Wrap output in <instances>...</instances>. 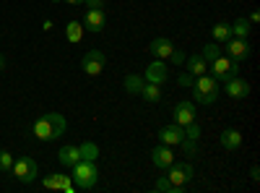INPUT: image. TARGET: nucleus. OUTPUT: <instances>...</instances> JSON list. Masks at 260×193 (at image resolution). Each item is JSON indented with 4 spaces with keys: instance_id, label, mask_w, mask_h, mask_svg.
Returning <instances> with one entry per match:
<instances>
[{
    "instance_id": "39448f33",
    "label": "nucleus",
    "mask_w": 260,
    "mask_h": 193,
    "mask_svg": "<svg viewBox=\"0 0 260 193\" xmlns=\"http://www.w3.org/2000/svg\"><path fill=\"white\" fill-rule=\"evenodd\" d=\"M11 173L21 180V183H34L37 175H39V167H37V159L31 157H18L11 167Z\"/></svg>"
},
{
    "instance_id": "9d476101",
    "label": "nucleus",
    "mask_w": 260,
    "mask_h": 193,
    "mask_svg": "<svg viewBox=\"0 0 260 193\" xmlns=\"http://www.w3.org/2000/svg\"><path fill=\"white\" fill-rule=\"evenodd\" d=\"M104 24H107L104 8H89V11H86V16H83V29H86V32L99 34V32L104 29Z\"/></svg>"
},
{
    "instance_id": "c9c22d12",
    "label": "nucleus",
    "mask_w": 260,
    "mask_h": 193,
    "mask_svg": "<svg viewBox=\"0 0 260 193\" xmlns=\"http://www.w3.org/2000/svg\"><path fill=\"white\" fill-rule=\"evenodd\" d=\"M250 178H252V180H257V178H260V170H257V167H252V170H250Z\"/></svg>"
},
{
    "instance_id": "6e6552de",
    "label": "nucleus",
    "mask_w": 260,
    "mask_h": 193,
    "mask_svg": "<svg viewBox=\"0 0 260 193\" xmlns=\"http://www.w3.org/2000/svg\"><path fill=\"white\" fill-rule=\"evenodd\" d=\"M224 52L232 58V60H237V63H242V60H247L250 58V45H247V39H240V37H229L226 42H224Z\"/></svg>"
},
{
    "instance_id": "a878e982",
    "label": "nucleus",
    "mask_w": 260,
    "mask_h": 193,
    "mask_svg": "<svg viewBox=\"0 0 260 193\" xmlns=\"http://www.w3.org/2000/svg\"><path fill=\"white\" fill-rule=\"evenodd\" d=\"M219 55H221L219 42H208V45H203V52H201V58L208 63V66H211V63H213L216 58H219Z\"/></svg>"
},
{
    "instance_id": "6ab92c4d",
    "label": "nucleus",
    "mask_w": 260,
    "mask_h": 193,
    "mask_svg": "<svg viewBox=\"0 0 260 193\" xmlns=\"http://www.w3.org/2000/svg\"><path fill=\"white\" fill-rule=\"evenodd\" d=\"M185 71H190L192 76H203L208 71V63L201 58V52L198 55H190V58H185Z\"/></svg>"
},
{
    "instance_id": "f704fd0d",
    "label": "nucleus",
    "mask_w": 260,
    "mask_h": 193,
    "mask_svg": "<svg viewBox=\"0 0 260 193\" xmlns=\"http://www.w3.org/2000/svg\"><path fill=\"white\" fill-rule=\"evenodd\" d=\"M62 3H68V6H83L86 0H62Z\"/></svg>"
},
{
    "instance_id": "7c9ffc66",
    "label": "nucleus",
    "mask_w": 260,
    "mask_h": 193,
    "mask_svg": "<svg viewBox=\"0 0 260 193\" xmlns=\"http://www.w3.org/2000/svg\"><path fill=\"white\" fill-rule=\"evenodd\" d=\"M177 84H180V87H185V89H192V84H195V76H192L190 71H182V73L177 76Z\"/></svg>"
},
{
    "instance_id": "2f4dec72",
    "label": "nucleus",
    "mask_w": 260,
    "mask_h": 193,
    "mask_svg": "<svg viewBox=\"0 0 260 193\" xmlns=\"http://www.w3.org/2000/svg\"><path fill=\"white\" fill-rule=\"evenodd\" d=\"M185 58H187V55H185L182 50H172V55H169L167 60H172L175 66H182V63H185Z\"/></svg>"
},
{
    "instance_id": "4c0bfd02",
    "label": "nucleus",
    "mask_w": 260,
    "mask_h": 193,
    "mask_svg": "<svg viewBox=\"0 0 260 193\" xmlns=\"http://www.w3.org/2000/svg\"><path fill=\"white\" fill-rule=\"evenodd\" d=\"M52 3H60V0H52Z\"/></svg>"
},
{
    "instance_id": "e433bc0d",
    "label": "nucleus",
    "mask_w": 260,
    "mask_h": 193,
    "mask_svg": "<svg viewBox=\"0 0 260 193\" xmlns=\"http://www.w3.org/2000/svg\"><path fill=\"white\" fill-rule=\"evenodd\" d=\"M3 66H6V58H3V55H0V71H3Z\"/></svg>"
},
{
    "instance_id": "c756f323",
    "label": "nucleus",
    "mask_w": 260,
    "mask_h": 193,
    "mask_svg": "<svg viewBox=\"0 0 260 193\" xmlns=\"http://www.w3.org/2000/svg\"><path fill=\"white\" fill-rule=\"evenodd\" d=\"M180 146H182V152H185V157H187V159H192L195 154H198V146H195V141H192V139H182V141H180Z\"/></svg>"
},
{
    "instance_id": "c85d7f7f",
    "label": "nucleus",
    "mask_w": 260,
    "mask_h": 193,
    "mask_svg": "<svg viewBox=\"0 0 260 193\" xmlns=\"http://www.w3.org/2000/svg\"><path fill=\"white\" fill-rule=\"evenodd\" d=\"M182 131H185V139H192V141H198V139H201V125L195 123V120H192V123H187V125L182 128Z\"/></svg>"
},
{
    "instance_id": "aec40b11",
    "label": "nucleus",
    "mask_w": 260,
    "mask_h": 193,
    "mask_svg": "<svg viewBox=\"0 0 260 193\" xmlns=\"http://www.w3.org/2000/svg\"><path fill=\"white\" fill-rule=\"evenodd\" d=\"M57 159L62 167H73L78 159H81V152H78V146H62L60 152H57Z\"/></svg>"
},
{
    "instance_id": "423d86ee",
    "label": "nucleus",
    "mask_w": 260,
    "mask_h": 193,
    "mask_svg": "<svg viewBox=\"0 0 260 193\" xmlns=\"http://www.w3.org/2000/svg\"><path fill=\"white\" fill-rule=\"evenodd\" d=\"M167 170H169V175H167L169 183H172V185H177L180 190H182V188L192 180V175H195V170H192L190 162H180V164H177V162H172Z\"/></svg>"
},
{
    "instance_id": "9b49d317",
    "label": "nucleus",
    "mask_w": 260,
    "mask_h": 193,
    "mask_svg": "<svg viewBox=\"0 0 260 193\" xmlns=\"http://www.w3.org/2000/svg\"><path fill=\"white\" fill-rule=\"evenodd\" d=\"M172 115H175V123H177V125L185 128L187 123L195 120V102H190V99L177 102V104H175V113H172Z\"/></svg>"
},
{
    "instance_id": "1a4fd4ad",
    "label": "nucleus",
    "mask_w": 260,
    "mask_h": 193,
    "mask_svg": "<svg viewBox=\"0 0 260 193\" xmlns=\"http://www.w3.org/2000/svg\"><path fill=\"white\" fill-rule=\"evenodd\" d=\"M42 185H45L47 190H65V193H73V190H76L73 178H71V175H62V173L47 175L45 180H42Z\"/></svg>"
},
{
    "instance_id": "b1692460",
    "label": "nucleus",
    "mask_w": 260,
    "mask_h": 193,
    "mask_svg": "<svg viewBox=\"0 0 260 193\" xmlns=\"http://www.w3.org/2000/svg\"><path fill=\"white\" fill-rule=\"evenodd\" d=\"M78 152H81V159H89V162H96L99 159V146L94 141H86L78 146Z\"/></svg>"
},
{
    "instance_id": "393cba45",
    "label": "nucleus",
    "mask_w": 260,
    "mask_h": 193,
    "mask_svg": "<svg viewBox=\"0 0 260 193\" xmlns=\"http://www.w3.org/2000/svg\"><path fill=\"white\" fill-rule=\"evenodd\" d=\"M211 34H213V42H226V39L232 37V24H226V21H219V24L211 29Z\"/></svg>"
},
{
    "instance_id": "412c9836",
    "label": "nucleus",
    "mask_w": 260,
    "mask_h": 193,
    "mask_svg": "<svg viewBox=\"0 0 260 193\" xmlns=\"http://www.w3.org/2000/svg\"><path fill=\"white\" fill-rule=\"evenodd\" d=\"M83 24H78V21H71L68 26H65V37H68V42L71 45H78V42L83 39Z\"/></svg>"
},
{
    "instance_id": "5701e85b",
    "label": "nucleus",
    "mask_w": 260,
    "mask_h": 193,
    "mask_svg": "<svg viewBox=\"0 0 260 193\" xmlns=\"http://www.w3.org/2000/svg\"><path fill=\"white\" fill-rule=\"evenodd\" d=\"M250 26H252V24H250V21H247L245 16H242V18H237V21H234V26H232V37L247 39V37H250V32H252Z\"/></svg>"
},
{
    "instance_id": "f257e3e1",
    "label": "nucleus",
    "mask_w": 260,
    "mask_h": 193,
    "mask_svg": "<svg viewBox=\"0 0 260 193\" xmlns=\"http://www.w3.org/2000/svg\"><path fill=\"white\" fill-rule=\"evenodd\" d=\"M65 128H68V123H65V118L60 113H47L34 120L31 131L39 141H57L65 133Z\"/></svg>"
},
{
    "instance_id": "4468645a",
    "label": "nucleus",
    "mask_w": 260,
    "mask_h": 193,
    "mask_svg": "<svg viewBox=\"0 0 260 193\" xmlns=\"http://www.w3.org/2000/svg\"><path fill=\"white\" fill-rule=\"evenodd\" d=\"M182 139H185V131H182V125H177V123L164 125L161 131H159V141L167 144V146H175V144H180Z\"/></svg>"
},
{
    "instance_id": "f8f14e48",
    "label": "nucleus",
    "mask_w": 260,
    "mask_h": 193,
    "mask_svg": "<svg viewBox=\"0 0 260 193\" xmlns=\"http://www.w3.org/2000/svg\"><path fill=\"white\" fill-rule=\"evenodd\" d=\"M224 92H226L232 99H245V97L250 94V84H247L245 78H240V76H234V78L224 81Z\"/></svg>"
},
{
    "instance_id": "a211bd4d",
    "label": "nucleus",
    "mask_w": 260,
    "mask_h": 193,
    "mask_svg": "<svg viewBox=\"0 0 260 193\" xmlns=\"http://www.w3.org/2000/svg\"><path fill=\"white\" fill-rule=\"evenodd\" d=\"M141 99L143 102H151V104H156V102H161V84H151V81H146L143 87H141Z\"/></svg>"
},
{
    "instance_id": "72a5a7b5",
    "label": "nucleus",
    "mask_w": 260,
    "mask_h": 193,
    "mask_svg": "<svg viewBox=\"0 0 260 193\" xmlns=\"http://www.w3.org/2000/svg\"><path fill=\"white\" fill-rule=\"evenodd\" d=\"M247 21H250V24H257V21H260V13H257V11H252V13H250V18H247Z\"/></svg>"
},
{
    "instance_id": "f03ea898",
    "label": "nucleus",
    "mask_w": 260,
    "mask_h": 193,
    "mask_svg": "<svg viewBox=\"0 0 260 193\" xmlns=\"http://www.w3.org/2000/svg\"><path fill=\"white\" fill-rule=\"evenodd\" d=\"M219 92H221V81H216L213 76L203 73V76H195V84H192V102L198 104H213L219 99Z\"/></svg>"
},
{
    "instance_id": "f3484780",
    "label": "nucleus",
    "mask_w": 260,
    "mask_h": 193,
    "mask_svg": "<svg viewBox=\"0 0 260 193\" xmlns=\"http://www.w3.org/2000/svg\"><path fill=\"white\" fill-rule=\"evenodd\" d=\"M221 146L226 149V152H237V149L242 146V133L237 131V128H224V133L219 136Z\"/></svg>"
},
{
    "instance_id": "bb28decb",
    "label": "nucleus",
    "mask_w": 260,
    "mask_h": 193,
    "mask_svg": "<svg viewBox=\"0 0 260 193\" xmlns=\"http://www.w3.org/2000/svg\"><path fill=\"white\" fill-rule=\"evenodd\" d=\"M154 190H159V193H180V188H177V185H172L169 178H159L156 185H154Z\"/></svg>"
},
{
    "instance_id": "ddd939ff",
    "label": "nucleus",
    "mask_w": 260,
    "mask_h": 193,
    "mask_svg": "<svg viewBox=\"0 0 260 193\" xmlns=\"http://www.w3.org/2000/svg\"><path fill=\"white\" fill-rule=\"evenodd\" d=\"M143 78L151 81V84H164L169 78V68H167V63L164 60H154L151 66L143 71Z\"/></svg>"
},
{
    "instance_id": "20e7f679",
    "label": "nucleus",
    "mask_w": 260,
    "mask_h": 193,
    "mask_svg": "<svg viewBox=\"0 0 260 193\" xmlns=\"http://www.w3.org/2000/svg\"><path fill=\"white\" fill-rule=\"evenodd\" d=\"M211 76L216 81H229L234 76H240V63L232 60L229 55H219V58L211 63Z\"/></svg>"
},
{
    "instance_id": "2eb2a0df",
    "label": "nucleus",
    "mask_w": 260,
    "mask_h": 193,
    "mask_svg": "<svg viewBox=\"0 0 260 193\" xmlns=\"http://www.w3.org/2000/svg\"><path fill=\"white\" fill-rule=\"evenodd\" d=\"M172 50H175V45H172L167 37H156V39H151V45H148V52L156 60H167L172 55Z\"/></svg>"
},
{
    "instance_id": "cd10ccee",
    "label": "nucleus",
    "mask_w": 260,
    "mask_h": 193,
    "mask_svg": "<svg viewBox=\"0 0 260 193\" xmlns=\"http://www.w3.org/2000/svg\"><path fill=\"white\" fill-rule=\"evenodd\" d=\"M11 167H13V154L0 149V173H11Z\"/></svg>"
},
{
    "instance_id": "0eeeda50",
    "label": "nucleus",
    "mask_w": 260,
    "mask_h": 193,
    "mask_svg": "<svg viewBox=\"0 0 260 193\" xmlns=\"http://www.w3.org/2000/svg\"><path fill=\"white\" fill-rule=\"evenodd\" d=\"M104 66H107V55L102 50H89L81 60V71L86 76H99L104 71Z\"/></svg>"
},
{
    "instance_id": "dca6fc26",
    "label": "nucleus",
    "mask_w": 260,
    "mask_h": 193,
    "mask_svg": "<svg viewBox=\"0 0 260 193\" xmlns=\"http://www.w3.org/2000/svg\"><path fill=\"white\" fill-rule=\"evenodd\" d=\"M151 162H154L159 170H167L172 162H175V152H172L167 144H159L154 152H151Z\"/></svg>"
},
{
    "instance_id": "473e14b6",
    "label": "nucleus",
    "mask_w": 260,
    "mask_h": 193,
    "mask_svg": "<svg viewBox=\"0 0 260 193\" xmlns=\"http://www.w3.org/2000/svg\"><path fill=\"white\" fill-rule=\"evenodd\" d=\"M86 6L89 8H104V0H86Z\"/></svg>"
},
{
    "instance_id": "4be33fe9",
    "label": "nucleus",
    "mask_w": 260,
    "mask_h": 193,
    "mask_svg": "<svg viewBox=\"0 0 260 193\" xmlns=\"http://www.w3.org/2000/svg\"><path fill=\"white\" fill-rule=\"evenodd\" d=\"M143 84H146L143 76H138V73H127V76H125V92H127V94H138Z\"/></svg>"
},
{
    "instance_id": "7ed1b4c3",
    "label": "nucleus",
    "mask_w": 260,
    "mask_h": 193,
    "mask_svg": "<svg viewBox=\"0 0 260 193\" xmlns=\"http://www.w3.org/2000/svg\"><path fill=\"white\" fill-rule=\"evenodd\" d=\"M71 170H73L71 178H73L76 188H81V190H91V188L99 183V167H96V162L78 159Z\"/></svg>"
}]
</instances>
